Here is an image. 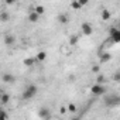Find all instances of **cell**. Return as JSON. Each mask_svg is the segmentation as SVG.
Returning a JSON list of instances; mask_svg holds the SVG:
<instances>
[{
	"label": "cell",
	"instance_id": "obj_1",
	"mask_svg": "<svg viewBox=\"0 0 120 120\" xmlns=\"http://www.w3.org/2000/svg\"><path fill=\"white\" fill-rule=\"evenodd\" d=\"M37 92H38L37 85H28V86L24 89V92H23V99H24V100H30V99H33V98L37 95Z\"/></svg>",
	"mask_w": 120,
	"mask_h": 120
},
{
	"label": "cell",
	"instance_id": "obj_2",
	"mask_svg": "<svg viewBox=\"0 0 120 120\" xmlns=\"http://www.w3.org/2000/svg\"><path fill=\"white\" fill-rule=\"evenodd\" d=\"M109 35L112 37V40H113V42H120V30L119 28H116V27H113V28H110L109 30Z\"/></svg>",
	"mask_w": 120,
	"mask_h": 120
},
{
	"label": "cell",
	"instance_id": "obj_3",
	"mask_svg": "<svg viewBox=\"0 0 120 120\" xmlns=\"http://www.w3.org/2000/svg\"><path fill=\"white\" fill-rule=\"evenodd\" d=\"M90 92H92L93 95H96V96H100V95H103V93L106 92V89H105L103 85H98V83H95V85L90 88Z\"/></svg>",
	"mask_w": 120,
	"mask_h": 120
},
{
	"label": "cell",
	"instance_id": "obj_4",
	"mask_svg": "<svg viewBox=\"0 0 120 120\" xmlns=\"http://www.w3.org/2000/svg\"><path fill=\"white\" fill-rule=\"evenodd\" d=\"M81 28H82V34H85V35H92V33H93V28H92V26L89 24V23H82V26H81Z\"/></svg>",
	"mask_w": 120,
	"mask_h": 120
},
{
	"label": "cell",
	"instance_id": "obj_5",
	"mask_svg": "<svg viewBox=\"0 0 120 120\" xmlns=\"http://www.w3.org/2000/svg\"><path fill=\"white\" fill-rule=\"evenodd\" d=\"M14 42H16V37L13 34H6L4 35V44L6 45L11 47V45H14Z\"/></svg>",
	"mask_w": 120,
	"mask_h": 120
},
{
	"label": "cell",
	"instance_id": "obj_6",
	"mask_svg": "<svg viewBox=\"0 0 120 120\" xmlns=\"http://www.w3.org/2000/svg\"><path fill=\"white\" fill-rule=\"evenodd\" d=\"M2 81H3L4 83H13V82L16 81V78H14V75H11V74H4V75L2 76Z\"/></svg>",
	"mask_w": 120,
	"mask_h": 120
},
{
	"label": "cell",
	"instance_id": "obj_7",
	"mask_svg": "<svg viewBox=\"0 0 120 120\" xmlns=\"http://www.w3.org/2000/svg\"><path fill=\"white\" fill-rule=\"evenodd\" d=\"M38 114H40L41 119H48V117H49V110H48L47 107H41L40 112H38Z\"/></svg>",
	"mask_w": 120,
	"mask_h": 120
},
{
	"label": "cell",
	"instance_id": "obj_8",
	"mask_svg": "<svg viewBox=\"0 0 120 120\" xmlns=\"http://www.w3.org/2000/svg\"><path fill=\"white\" fill-rule=\"evenodd\" d=\"M38 19H40V16H38L35 11H30V13H28V20H30V23H37Z\"/></svg>",
	"mask_w": 120,
	"mask_h": 120
},
{
	"label": "cell",
	"instance_id": "obj_9",
	"mask_svg": "<svg viewBox=\"0 0 120 120\" xmlns=\"http://www.w3.org/2000/svg\"><path fill=\"white\" fill-rule=\"evenodd\" d=\"M9 20H10L9 11H0V21H2V23H6V21H9Z\"/></svg>",
	"mask_w": 120,
	"mask_h": 120
},
{
	"label": "cell",
	"instance_id": "obj_10",
	"mask_svg": "<svg viewBox=\"0 0 120 120\" xmlns=\"http://www.w3.org/2000/svg\"><path fill=\"white\" fill-rule=\"evenodd\" d=\"M45 58H47V52H44V51H40V52L37 54V56H35L37 61H44Z\"/></svg>",
	"mask_w": 120,
	"mask_h": 120
},
{
	"label": "cell",
	"instance_id": "obj_11",
	"mask_svg": "<svg viewBox=\"0 0 120 120\" xmlns=\"http://www.w3.org/2000/svg\"><path fill=\"white\" fill-rule=\"evenodd\" d=\"M9 100H10V96H9L7 93H2V99H0V103H2V105H6V103H9Z\"/></svg>",
	"mask_w": 120,
	"mask_h": 120
},
{
	"label": "cell",
	"instance_id": "obj_12",
	"mask_svg": "<svg viewBox=\"0 0 120 120\" xmlns=\"http://www.w3.org/2000/svg\"><path fill=\"white\" fill-rule=\"evenodd\" d=\"M58 21L61 23V24L68 23V16H67V14H59V16H58Z\"/></svg>",
	"mask_w": 120,
	"mask_h": 120
},
{
	"label": "cell",
	"instance_id": "obj_13",
	"mask_svg": "<svg viewBox=\"0 0 120 120\" xmlns=\"http://www.w3.org/2000/svg\"><path fill=\"white\" fill-rule=\"evenodd\" d=\"M109 19H110V11L109 10H102V20L107 21Z\"/></svg>",
	"mask_w": 120,
	"mask_h": 120
},
{
	"label": "cell",
	"instance_id": "obj_14",
	"mask_svg": "<svg viewBox=\"0 0 120 120\" xmlns=\"http://www.w3.org/2000/svg\"><path fill=\"white\" fill-rule=\"evenodd\" d=\"M33 11H35L38 16H41V14L44 13V6H35V9H34Z\"/></svg>",
	"mask_w": 120,
	"mask_h": 120
},
{
	"label": "cell",
	"instance_id": "obj_15",
	"mask_svg": "<svg viewBox=\"0 0 120 120\" xmlns=\"http://www.w3.org/2000/svg\"><path fill=\"white\" fill-rule=\"evenodd\" d=\"M71 7L75 9V10H79V9L82 7V4H81V2H72V3H71Z\"/></svg>",
	"mask_w": 120,
	"mask_h": 120
},
{
	"label": "cell",
	"instance_id": "obj_16",
	"mask_svg": "<svg viewBox=\"0 0 120 120\" xmlns=\"http://www.w3.org/2000/svg\"><path fill=\"white\" fill-rule=\"evenodd\" d=\"M33 64H34V59H33V58H26V59H24V65H26V67H31Z\"/></svg>",
	"mask_w": 120,
	"mask_h": 120
},
{
	"label": "cell",
	"instance_id": "obj_17",
	"mask_svg": "<svg viewBox=\"0 0 120 120\" xmlns=\"http://www.w3.org/2000/svg\"><path fill=\"white\" fill-rule=\"evenodd\" d=\"M68 112H71V113H75L76 112V106L74 105V103H69V106H68V109H67Z\"/></svg>",
	"mask_w": 120,
	"mask_h": 120
},
{
	"label": "cell",
	"instance_id": "obj_18",
	"mask_svg": "<svg viewBox=\"0 0 120 120\" xmlns=\"http://www.w3.org/2000/svg\"><path fill=\"white\" fill-rule=\"evenodd\" d=\"M103 81H105V76H103V75H98V78H96V83H98V85H102Z\"/></svg>",
	"mask_w": 120,
	"mask_h": 120
},
{
	"label": "cell",
	"instance_id": "obj_19",
	"mask_svg": "<svg viewBox=\"0 0 120 120\" xmlns=\"http://www.w3.org/2000/svg\"><path fill=\"white\" fill-rule=\"evenodd\" d=\"M100 59H102V62H106V61H107V59H110V55H109V54H103Z\"/></svg>",
	"mask_w": 120,
	"mask_h": 120
},
{
	"label": "cell",
	"instance_id": "obj_20",
	"mask_svg": "<svg viewBox=\"0 0 120 120\" xmlns=\"http://www.w3.org/2000/svg\"><path fill=\"white\" fill-rule=\"evenodd\" d=\"M69 42H71V45H74V44H76V42H78V37H75V35H72V37H71V40H69Z\"/></svg>",
	"mask_w": 120,
	"mask_h": 120
},
{
	"label": "cell",
	"instance_id": "obj_21",
	"mask_svg": "<svg viewBox=\"0 0 120 120\" xmlns=\"http://www.w3.org/2000/svg\"><path fill=\"white\" fill-rule=\"evenodd\" d=\"M68 110H67V107H64V106H61V107H59V113H61V114H65Z\"/></svg>",
	"mask_w": 120,
	"mask_h": 120
},
{
	"label": "cell",
	"instance_id": "obj_22",
	"mask_svg": "<svg viewBox=\"0 0 120 120\" xmlns=\"http://www.w3.org/2000/svg\"><path fill=\"white\" fill-rule=\"evenodd\" d=\"M92 72H95V74H96V72H99V68H98L96 65H95V67H92Z\"/></svg>",
	"mask_w": 120,
	"mask_h": 120
},
{
	"label": "cell",
	"instance_id": "obj_23",
	"mask_svg": "<svg viewBox=\"0 0 120 120\" xmlns=\"http://www.w3.org/2000/svg\"><path fill=\"white\" fill-rule=\"evenodd\" d=\"M72 120H79V119H78V117H75V119H72Z\"/></svg>",
	"mask_w": 120,
	"mask_h": 120
},
{
	"label": "cell",
	"instance_id": "obj_24",
	"mask_svg": "<svg viewBox=\"0 0 120 120\" xmlns=\"http://www.w3.org/2000/svg\"><path fill=\"white\" fill-rule=\"evenodd\" d=\"M0 99H2V93H0Z\"/></svg>",
	"mask_w": 120,
	"mask_h": 120
},
{
	"label": "cell",
	"instance_id": "obj_25",
	"mask_svg": "<svg viewBox=\"0 0 120 120\" xmlns=\"http://www.w3.org/2000/svg\"><path fill=\"white\" fill-rule=\"evenodd\" d=\"M2 110H3V109H2V107H0V112H2Z\"/></svg>",
	"mask_w": 120,
	"mask_h": 120
}]
</instances>
